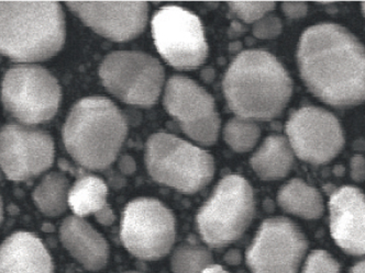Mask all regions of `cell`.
Returning a JSON list of instances; mask_svg holds the SVG:
<instances>
[{"label":"cell","instance_id":"obj_3","mask_svg":"<svg viewBox=\"0 0 365 273\" xmlns=\"http://www.w3.org/2000/svg\"><path fill=\"white\" fill-rule=\"evenodd\" d=\"M65 36L58 1H0V54L17 62L46 60L60 52Z\"/></svg>","mask_w":365,"mask_h":273},{"label":"cell","instance_id":"obj_14","mask_svg":"<svg viewBox=\"0 0 365 273\" xmlns=\"http://www.w3.org/2000/svg\"><path fill=\"white\" fill-rule=\"evenodd\" d=\"M54 161V141L41 129L19 124L0 129V168L12 181H24L48 171Z\"/></svg>","mask_w":365,"mask_h":273},{"label":"cell","instance_id":"obj_10","mask_svg":"<svg viewBox=\"0 0 365 273\" xmlns=\"http://www.w3.org/2000/svg\"><path fill=\"white\" fill-rule=\"evenodd\" d=\"M120 237L133 256L143 260H158L173 247L175 218L158 200H133L123 212Z\"/></svg>","mask_w":365,"mask_h":273},{"label":"cell","instance_id":"obj_15","mask_svg":"<svg viewBox=\"0 0 365 273\" xmlns=\"http://www.w3.org/2000/svg\"><path fill=\"white\" fill-rule=\"evenodd\" d=\"M86 26L103 38L125 42L145 31L149 14L147 1H66Z\"/></svg>","mask_w":365,"mask_h":273},{"label":"cell","instance_id":"obj_17","mask_svg":"<svg viewBox=\"0 0 365 273\" xmlns=\"http://www.w3.org/2000/svg\"><path fill=\"white\" fill-rule=\"evenodd\" d=\"M53 272L50 254L31 232H16L0 246V273Z\"/></svg>","mask_w":365,"mask_h":273},{"label":"cell","instance_id":"obj_31","mask_svg":"<svg viewBox=\"0 0 365 273\" xmlns=\"http://www.w3.org/2000/svg\"><path fill=\"white\" fill-rule=\"evenodd\" d=\"M119 168L125 175H131V173H135V163L133 157H130L129 155H123V159H120V163H119Z\"/></svg>","mask_w":365,"mask_h":273},{"label":"cell","instance_id":"obj_28","mask_svg":"<svg viewBox=\"0 0 365 273\" xmlns=\"http://www.w3.org/2000/svg\"><path fill=\"white\" fill-rule=\"evenodd\" d=\"M282 6L284 14L293 19L305 17L307 14V5L303 1H285Z\"/></svg>","mask_w":365,"mask_h":273},{"label":"cell","instance_id":"obj_29","mask_svg":"<svg viewBox=\"0 0 365 273\" xmlns=\"http://www.w3.org/2000/svg\"><path fill=\"white\" fill-rule=\"evenodd\" d=\"M352 177L356 180H363L365 178V159L362 156H354L351 161Z\"/></svg>","mask_w":365,"mask_h":273},{"label":"cell","instance_id":"obj_27","mask_svg":"<svg viewBox=\"0 0 365 273\" xmlns=\"http://www.w3.org/2000/svg\"><path fill=\"white\" fill-rule=\"evenodd\" d=\"M282 31V22L277 17H265L255 23L253 34L257 38H277Z\"/></svg>","mask_w":365,"mask_h":273},{"label":"cell","instance_id":"obj_6","mask_svg":"<svg viewBox=\"0 0 365 273\" xmlns=\"http://www.w3.org/2000/svg\"><path fill=\"white\" fill-rule=\"evenodd\" d=\"M255 206L252 188L245 178L225 177L198 212L197 228L204 242L215 248L236 242L250 225Z\"/></svg>","mask_w":365,"mask_h":273},{"label":"cell","instance_id":"obj_32","mask_svg":"<svg viewBox=\"0 0 365 273\" xmlns=\"http://www.w3.org/2000/svg\"><path fill=\"white\" fill-rule=\"evenodd\" d=\"M202 273H229L228 271L225 270L224 268L218 264H212V266L207 267Z\"/></svg>","mask_w":365,"mask_h":273},{"label":"cell","instance_id":"obj_16","mask_svg":"<svg viewBox=\"0 0 365 273\" xmlns=\"http://www.w3.org/2000/svg\"><path fill=\"white\" fill-rule=\"evenodd\" d=\"M330 232L340 248L354 256L365 255V196L354 187H344L331 194L329 201Z\"/></svg>","mask_w":365,"mask_h":273},{"label":"cell","instance_id":"obj_36","mask_svg":"<svg viewBox=\"0 0 365 273\" xmlns=\"http://www.w3.org/2000/svg\"><path fill=\"white\" fill-rule=\"evenodd\" d=\"M133 273H135V272H133Z\"/></svg>","mask_w":365,"mask_h":273},{"label":"cell","instance_id":"obj_24","mask_svg":"<svg viewBox=\"0 0 365 273\" xmlns=\"http://www.w3.org/2000/svg\"><path fill=\"white\" fill-rule=\"evenodd\" d=\"M259 125L245 119H231L224 129V139L235 151L245 153L257 145L259 139Z\"/></svg>","mask_w":365,"mask_h":273},{"label":"cell","instance_id":"obj_1","mask_svg":"<svg viewBox=\"0 0 365 273\" xmlns=\"http://www.w3.org/2000/svg\"><path fill=\"white\" fill-rule=\"evenodd\" d=\"M298 66L310 92L330 106L349 108L365 101V48L336 23L304 32Z\"/></svg>","mask_w":365,"mask_h":273},{"label":"cell","instance_id":"obj_7","mask_svg":"<svg viewBox=\"0 0 365 273\" xmlns=\"http://www.w3.org/2000/svg\"><path fill=\"white\" fill-rule=\"evenodd\" d=\"M61 87L48 70L18 65L6 73L1 99L6 110L24 124L48 122L58 112Z\"/></svg>","mask_w":365,"mask_h":273},{"label":"cell","instance_id":"obj_5","mask_svg":"<svg viewBox=\"0 0 365 273\" xmlns=\"http://www.w3.org/2000/svg\"><path fill=\"white\" fill-rule=\"evenodd\" d=\"M145 165L156 182L188 194L206 187L215 173L210 154L168 133H156L148 139Z\"/></svg>","mask_w":365,"mask_h":273},{"label":"cell","instance_id":"obj_21","mask_svg":"<svg viewBox=\"0 0 365 273\" xmlns=\"http://www.w3.org/2000/svg\"><path fill=\"white\" fill-rule=\"evenodd\" d=\"M108 188L101 178L82 176L68 193V205L78 218L97 214L108 206Z\"/></svg>","mask_w":365,"mask_h":273},{"label":"cell","instance_id":"obj_25","mask_svg":"<svg viewBox=\"0 0 365 273\" xmlns=\"http://www.w3.org/2000/svg\"><path fill=\"white\" fill-rule=\"evenodd\" d=\"M228 5L233 15L245 23L259 21L275 8L274 1H229Z\"/></svg>","mask_w":365,"mask_h":273},{"label":"cell","instance_id":"obj_2","mask_svg":"<svg viewBox=\"0 0 365 273\" xmlns=\"http://www.w3.org/2000/svg\"><path fill=\"white\" fill-rule=\"evenodd\" d=\"M229 108L245 120L271 121L287 106L293 82L267 50H247L229 66L224 80Z\"/></svg>","mask_w":365,"mask_h":273},{"label":"cell","instance_id":"obj_33","mask_svg":"<svg viewBox=\"0 0 365 273\" xmlns=\"http://www.w3.org/2000/svg\"><path fill=\"white\" fill-rule=\"evenodd\" d=\"M350 273H365V260L356 264L354 268L351 269Z\"/></svg>","mask_w":365,"mask_h":273},{"label":"cell","instance_id":"obj_22","mask_svg":"<svg viewBox=\"0 0 365 273\" xmlns=\"http://www.w3.org/2000/svg\"><path fill=\"white\" fill-rule=\"evenodd\" d=\"M68 178L62 173H48L34 190V203L46 215L58 216L68 208Z\"/></svg>","mask_w":365,"mask_h":273},{"label":"cell","instance_id":"obj_26","mask_svg":"<svg viewBox=\"0 0 365 273\" xmlns=\"http://www.w3.org/2000/svg\"><path fill=\"white\" fill-rule=\"evenodd\" d=\"M338 262L324 250L312 252L308 257L303 273H339Z\"/></svg>","mask_w":365,"mask_h":273},{"label":"cell","instance_id":"obj_35","mask_svg":"<svg viewBox=\"0 0 365 273\" xmlns=\"http://www.w3.org/2000/svg\"><path fill=\"white\" fill-rule=\"evenodd\" d=\"M362 11H363V15L365 16V1H363V4H362Z\"/></svg>","mask_w":365,"mask_h":273},{"label":"cell","instance_id":"obj_11","mask_svg":"<svg viewBox=\"0 0 365 273\" xmlns=\"http://www.w3.org/2000/svg\"><path fill=\"white\" fill-rule=\"evenodd\" d=\"M163 102L188 137L204 146L216 143L220 119L214 98L200 85L187 77L173 76L166 84Z\"/></svg>","mask_w":365,"mask_h":273},{"label":"cell","instance_id":"obj_23","mask_svg":"<svg viewBox=\"0 0 365 273\" xmlns=\"http://www.w3.org/2000/svg\"><path fill=\"white\" fill-rule=\"evenodd\" d=\"M212 264V254L202 245L192 240H187L178 246L172 258L174 273H202Z\"/></svg>","mask_w":365,"mask_h":273},{"label":"cell","instance_id":"obj_18","mask_svg":"<svg viewBox=\"0 0 365 273\" xmlns=\"http://www.w3.org/2000/svg\"><path fill=\"white\" fill-rule=\"evenodd\" d=\"M61 242L87 270H101L109 258L106 240L91 224L78 216H70L60 230Z\"/></svg>","mask_w":365,"mask_h":273},{"label":"cell","instance_id":"obj_13","mask_svg":"<svg viewBox=\"0 0 365 273\" xmlns=\"http://www.w3.org/2000/svg\"><path fill=\"white\" fill-rule=\"evenodd\" d=\"M286 134L298 159L314 165L329 163L344 145V132L336 117L316 107L294 111L286 123Z\"/></svg>","mask_w":365,"mask_h":273},{"label":"cell","instance_id":"obj_19","mask_svg":"<svg viewBox=\"0 0 365 273\" xmlns=\"http://www.w3.org/2000/svg\"><path fill=\"white\" fill-rule=\"evenodd\" d=\"M250 165L262 180L282 179L289 175L293 167V149L285 137L272 135L251 157Z\"/></svg>","mask_w":365,"mask_h":273},{"label":"cell","instance_id":"obj_30","mask_svg":"<svg viewBox=\"0 0 365 273\" xmlns=\"http://www.w3.org/2000/svg\"><path fill=\"white\" fill-rule=\"evenodd\" d=\"M96 216L97 220H98L99 223L103 224V225H111V224L115 222V214H113V210L110 209V206H107L103 211L98 212V213L95 214Z\"/></svg>","mask_w":365,"mask_h":273},{"label":"cell","instance_id":"obj_9","mask_svg":"<svg viewBox=\"0 0 365 273\" xmlns=\"http://www.w3.org/2000/svg\"><path fill=\"white\" fill-rule=\"evenodd\" d=\"M152 36L160 55L176 70L200 68L208 55L200 18L178 6H166L155 12Z\"/></svg>","mask_w":365,"mask_h":273},{"label":"cell","instance_id":"obj_20","mask_svg":"<svg viewBox=\"0 0 365 273\" xmlns=\"http://www.w3.org/2000/svg\"><path fill=\"white\" fill-rule=\"evenodd\" d=\"M279 206L285 212L307 220L319 218L324 213V203L318 190L306 185L301 179H293L279 190Z\"/></svg>","mask_w":365,"mask_h":273},{"label":"cell","instance_id":"obj_4","mask_svg":"<svg viewBox=\"0 0 365 273\" xmlns=\"http://www.w3.org/2000/svg\"><path fill=\"white\" fill-rule=\"evenodd\" d=\"M127 133V121L110 100L89 97L71 110L63 141L76 163L89 171H103L117 159Z\"/></svg>","mask_w":365,"mask_h":273},{"label":"cell","instance_id":"obj_12","mask_svg":"<svg viewBox=\"0 0 365 273\" xmlns=\"http://www.w3.org/2000/svg\"><path fill=\"white\" fill-rule=\"evenodd\" d=\"M307 250L299 228L284 218H269L247 252L252 273H296Z\"/></svg>","mask_w":365,"mask_h":273},{"label":"cell","instance_id":"obj_8","mask_svg":"<svg viewBox=\"0 0 365 273\" xmlns=\"http://www.w3.org/2000/svg\"><path fill=\"white\" fill-rule=\"evenodd\" d=\"M99 76L107 90L128 105L149 108L161 94L164 70L141 52H115L101 63Z\"/></svg>","mask_w":365,"mask_h":273},{"label":"cell","instance_id":"obj_34","mask_svg":"<svg viewBox=\"0 0 365 273\" xmlns=\"http://www.w3.org/2000/svg\"><path fill=\"white\" fill-rule=\"evenodd\" d=\"M4 218V203H3V199H1V197H0V224H1V222H3Z\"/></svg>","mask_w":365,"mask_h":273}]
</instances>
